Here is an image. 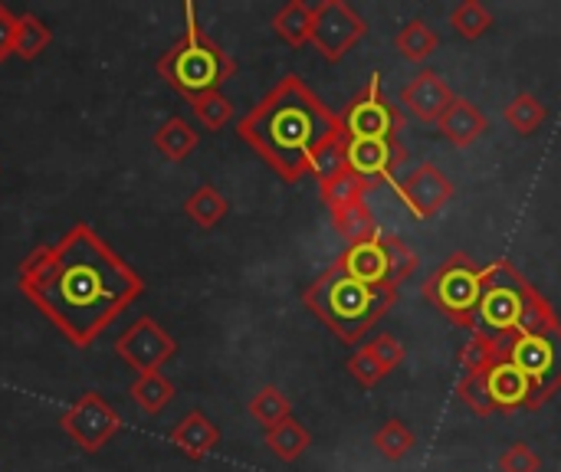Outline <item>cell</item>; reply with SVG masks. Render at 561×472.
I'll return each mask as SVG.
<instances>
[{
  "label": "cell",
  "mask_w": 561,
  "mask_h": 472,
  "mask_svg": "<svg viewBox=\"0 0 561 472\" xmlns=\"http://www.w3.org/2000/svg\"><path fill=\"white\" fill-rule=\"evenodd\" d=\"M16 283L39 315L82 352L145 292V279L89 223H76L53 246H36L20 263Z\"/></svg>",
  "instance_id": "6da1fadb"
},
{
  "label": "cell",
  "mask_w": 561,
  "mask_h": 472,
  "mask_svg": "<svg viewBox=\"0 0 561 472\" xmlns=\"http://www.w3.org/2000/svg\"><path fill=\"white\" fill-rule=\"evenodd\" d=\"M237 135L286 184H299L316 171L319 154L345 138V128L342 118L289 72L237 122Z\"/></svg>",
  "instance_id": "7a4b0ae2"
},
{
  "label": "cell",
  "mask_w": 561,
  "mask_h": 472,
  "mask_svg": "<svg viewBox=\"0 0 561 472\" xmlns=\"http://www.w3.org/2000/svg\"><path fill=\"white\" fill-rule=\"evenodd\" d=\"M552 322H559L552 302L513 263L496 260L483 266V296L470 325L477 342H486L500 352L510 338L546 329Z\"/></svg>",
  "instance_id": "3957f363"
},
{
  "label": "cell",
  "mask_w": 561,
  "mask_h": 472,
  "mask_svg": "<svg viewBox=\"0 0 561 472\" xmlns=\"http://www.w3.org/2000/svg\"><path fill=\"white\" fill-rule=\"evenodd\" d=\"M302 302L342 345H358L391 312V306L398 302V289L368 286L355 279L342 266V260H335L309 283Z\"/></svg>",
  "instance_id": "277c9868"
},
{
  "label": "cell",
  "mask_w": 561,
  "mask_h": 472,
  "mask_svg": "<svg viewBox=\"0 0 561 472\" xmlns=\"http://www.w3.org/2000/svg\"><path fill=\"white\" fill-rule=\"evenodd\" d=\"M184 36L158 59V72L178 95L194 102L201 95L220 92V85L237 76V59L201 30L194 3L184 7Z\"/></svg>",
  "instance_id": "5b68a950"
},
{
  "label": "cell",
  "mask_w": 561,
  "mask_h": 472,
  "mask_svg": "<svg viewBox=\"0 0 561 472\" xmlns=\"http://www.w3.org/2000/svg\"><path fill=\"white\" fill-rule=\"evenodd\" d=\"M457 394L477 417L516 414V411H529L533 404V384L519 368H513L500 355L473 371H463Z\"/></svg>",
  "instance_id": "8992f818"
},
{
  "label": "cell",
  "mask_w": 561,
  "mask_h": 472,
  "mask_svg": "<svg viewBox=\"0 0 561 472\" xmlns=\"http://www.w3.org/2000/svg\"><path fill=\"white\" fill-rule=\"evenodd\" d=\"M496 355L506 358L513 368H519L533 384L529 411L546 407L561 391V322L510 338Z\"/></svg>",
  "instance_id": "52a82bcc"
},
{
  "label": "cell",
  "mask_w": 561,
  "mask_h": 472,
  "mask_svg": "<svg viewBox=\"0 0 561 472\" xmlns=\"http://www.w3.org/2000/svg\"><path fill=\"white\" fill-rule=\"evenodd\" d=\"M483 296V266L470 253H454L447 263L437 266V273L424 283V299L447 315V322L470 332L477 306Z\"/></svg>",
  "instance_id": "ba28073f"
},
{
  "label": "cell",
  "mask_w": 561,
  "mask_h": 472,
  "mask_svg": "<svg viewBox=\"0 0 561 472\" xmlns=\"http://www.w3.org/2000/svg\"><path fill=\"white\" fill-rule=\"evenodd\" d=\"M339 260L355 279L368 286H388V289H398L401 283H408L421 263L417 253L391 233H378L368 243L348 246Z\"/></svg>",
  "instance_id": "9c48e42d"
},
{
  "label": "cell",
  "mask_w": 561,
  "mask_h": 472,
  "mask_svg": "<svg viewBox=\"0 0 561 472\" xmlns=\"http://www.w3.org/2000/svg\"><path fill=\"white\" fill-rule=\"evenodd\" d=\"M368 33V20L345 0L312 3V36L309 43L325 62H342Z\"/></svg>",
  "instance_id": "30bf717a"
},
{
  "label": "cell",
  "mask_w": 561,
  "mask_h": 472,
  "mask_svg": "<svg viewBox=\"0 0 561 472\" xmlns=\"http://www.w3.org/2000/svg\"><path fill=\"white\" fill-rule=\"evenodd\" d=\"M345 138H398L404 131V112L391 105L381 85V72H371L365 89L342 108Z\"/></svg>",
  "instance_id": "8fae6325"
},
{
  "label": "cell",
  "mask_w": 561,
  "mask_h": 472,
  "mask_svg": "<svg viewBox=\"0 0 561 472\" xmlns=\"http://www.w3.org/2000/svg\"><path fill=\"white\" fill-rule=\"evenodd\" d=\"M66 437L82 450V453H99L108 447V440L122 430L118 411L102 398V394H82L62 417H59Z\"/></svg>",
  "instance_id": "7c38bea8"
},
{
  "label": "cell",
  "mask_w": 561,
  "mask_h": 472,
  "mask_svg": "<svg viewBox=\"0 0 561 472\" xmlns=\"http://www.w3.org/2000/svg\"><path fill=\"white\" fill-rule=\"evenodd\" d=\"M178 352V342L148 315H141L138 322H131L118 342H115V355L135 371V375H151L161 371L164 361H171Z\"/></svg>",
  "instance_id": "4fadbf2b"
},
{
  "label": "cell",
  "mask_w": 561,
  "mask_h": 472,
  "mask_svg": "<svg viewBox=\"0 0 561 472\" xmlns=\"http://www.w3.org/2000/svg\"><path fill=\"white\" fill-rule=\"evenodd\" d=\"M345 158L348 168L375 187L378 181H398V168L408 161V148L401 138H345Z\"/></svg>",
  "instance_id": "5bb4252c"
},
{
  "label": "cell",
  "mask_w": 561,
  "mask_h": 472,
  "mask_svg": "<svg viewBox=\"0 0 561 472\" xmlns=\"http://www.w3.org/2000/svg\"><path fill=\"white\" fill-rule=\"evenodd\" d=\"M394 194L408 204V210L417 220H431V217H437L450 204L454 181L434 161H424L408 177H398L394 181Z\"/></svg>",
  "instance_id": "9a60e30c"
},
{
  "label": "cell",
  "mask_w": 561,
  "mask_h": 472,
  "mask_svg": "<svg viewBox=\"0 0 561 472\" xmlns=\"http://www.w3.org/2000/svg\"><path fill=\"white\" fill-rule=\"evenodd\" d=\"M454 92H450V85L434 72V69H421L404 89H401V105L408 108V112H414L421 122H440L444 118V112L454 105Z\"/></svg>",
  "instance_id": "2e32d148"
},
{
  "label": "cell",
  "mask_w": 561,
  "mask_h": 472,
  "mask_svg": "<svg viewBox=\"0 0 561 472\" xmlns=\"http://www.w3.org/2000/svg\"><path fill=\"white\" fill-rule=\"evenodd\" d=\"M168 440L191 463H201V460H207L220 447V430H217V424L204 411H191V414L181 417V424L171 427Z\"/></svg>",
  "instance_id": "e0dca14e"
},
{
  "label": "cell",
  "mask_w": 561,
  "mask_h": 472,
  "mask_svg": "<svg viewBox=\"0 0 561 472\" xmlns=\"http://www.w3.org/2000/svg\"><path fill=\"white\" fill-rule=\"evenodd\" d=\"M437 128L444 131V138L454 148H470L483 131H490V118L470 102V99H454V105L444 112V118L437 122Z\"/></svg>",
  "instance_id": "ac0fdd59"
},
{
  "label": "cell",
  "mask_w": 561,
  "mask_h": 472,
  "mask_svg": "<svg viewBox=\"0 0 561 472\" xmlns=\"http://www.w3.org/2000/svg\"><path fill=\"white\" fill-rule=\"evenodd\" d=\"M368 191H371V184L365 177H358L352 168H342L339 174L319 181V197H322L329 214H339V210H348L355 204H365Z\"/></svg>",
  "instance_id": "d6986e66"
},
{
  "label": "cell",
  "mask_w": 561,
  "mask_h": 472,
  "mask_svg": "<svg viewBox=\"0 0 561 472\" xmlns=\"http://www.w3.org/2000/svg\"><path fill=\"white\" fill-rule=\"evenodd\" d=\"M394 46H398V53H401L408 62H427V59L437 53L440 36H437V30L427 26L421 16H414V20H408V23L398 30Z\"/></svg>",
  "instance_id": "ffe728a7"
},
{
  "label": "cell",
  "mask_w": 561,
  "mask_h": 472,
  "mask_svg": "<svg viewBox=\"0 0 561 472\" xmlns=\"http://www.w3.org/2000/svg\"><path fill=\"white\" fill-rule=\"evenodd\" d=\"M154 148L168 158V161H184L194 148H197V131L187 118L171 115L161 122V128L154 131Z\"/></svg>",
  "instance_id": "44dd1931"
},
{
  "label": "cell",
  "mask_w": 561,
  "mask_h": 472,
  "mask_svg": "<svg viewBox=\"0 0 561 472\" xmlns=\"http://www.w3.org/2000/svg\"><path fill=\"white\" fill-rule=\"evenodd\" d=\"M266 447H270V453H273L276 460L296 463V460L312 447V434H309L296 417H289V421H283L279 427L266 430Z\"/></svg>",
  "instance_id": "7402d4cb"
},
{
  "label": "cell",
  "mask_w": 561,
  "mask_h": 472,
  "mask_svg": "<svg viewBox=\"0 0 561 472\" xmlns=\"http://www.w3.org/2000/svg\"><path fill=\"white\" fill-rule=\"evenodd\" d=\"M273 30L279 33V39H286L293 49L306 46L312 36V3L306 0H289L276 16H273Z\"/></svg>",
  "instance_id": "603a6c76"
},
{
  "label": "cell",
  "mask_w": 561,
  "mask_h": 472,
  "mask_svg": "<svg viewBox=\"0 0 561 472\" xmlns=\"http://www.w3.org/2000/svg\"><path fill=\"white\" fill-rule=\"evenodd\" d=\"M230 204L227 197L214 187V184H201L187 200H184V214L201 227V230H214L224 217H227Z\"/></svg>",
  "instance_id": "cb8c5ba5"
},
{
  "label": "cell",
  "mask_w": 561,
  "mask_h": 472,
  "mask_svg": "<svg viewBox=\"0 0 561 472\" xmlns=\"http://www.w3.org/2000/svg\"><path fill=\"white\" fill-rule=\"evenodd\" d=\"M128 394L148 417H158L174 401V384L161 371H151V375H138L135 384L128 388Z\"/></svg>",
  "instance_id": "d4e9b609"
},
{
  "label": "cell",
  "mask_w": 561,
  "mask_h": 472,
  "mask_svg": "<svg viewBox=\"0 0 561 472\" xmlns=\"http://www.w3.org/2000/svg\"><path fill=\"white\" fill-rule=\"evenodd\" d=\"M332 227H335V233H339L348 246L368 243V240H375V237L381 233L378 223H375V214L368 210V204H355V207H348V210L332 214Z\"/></svg>",
  "instance_id": "484cf974"
},
{
  "label": "cell",
  "mask_w": 561,
  "mask_h": 472,
  "mask_svg": "<svg viewBox=\"0 0 561 472\" xmlns=\"http://www.w3.org/2000/svg\"><path fill=\"white\" fill-rule=\"evenodd\" d=\"M49 43H53V33H49V26H46L36 13L16 16V39H13V56H16V59L33 62Z\"/></svg>",
  "instance_id": "4316f807"
},
{
  "label": "cell",
  "mask_w": 561,
  "mask_h": 472,
  "mask_svg": "<svg viewBox=\"0 0 561 472\" xmlns=\"http://www.w3.org/2000/svg\"><path fill=\"white\" fill-rule=\"evenodd\" d=\"M503 118H506V125H510L513 131H519V135H536V131L546 125L549 108H546L542 99H536L533 92H519V95L506 105Z\"/></svg>",
  "instance_id": "83f0119b"
},
{
  "label": "cell",
  "mask_w": 561,
  "mask_h": 472,
  "mask_svg": "<svg viewBox=\"0 0 561 472\" xmlns=\"http://www.w3.org/2000/svg\"><path fill=\"white\" fill-rule=\"evenodd\" d=\"M250 417L263 427V430H273V427H279L283 421H289L293 417V404H289V398L279 391V388H263V391H256L253 394V401H250Z\"/></svg>",
  "instance_id": "f1b7e54d"
},
{
  "label": "cell",
  "mask_w": 561,
  "mask_h": 472,
  "mask_svg": "<svg viewBox=\"0 0 561 472\" xmlns=\"http://www.w3.org/2000/svg\"><path fill=\"white\" fill-rule=\"evenodd\" d=\"M375 447H378V453H381L385 460L398 463V460H404V457L417 447V437H414V430L404 427L401 421H385V424L375 430Z\"/></svg>",
  "instance_id": "f546056e"
},
{
  "label": "cell",
  "mask_w": 561,
  "mask_h": 472,
  "mask_svg": "<svg viewBox=\"0 0 561 472\" xmlns=\"http://www.w3.org/2000/svg\"><path fill=\"white\" fill-rule=\"evenodd\" d=\"M450 23H454V30H457L463 39H480L483 33H490L493 13H490L480 0H463V3L454 7Z\"/></svg>",
  "instance_id": "4dcf8cb0"
},
{
  "label": "cell",
  "mask_w": 561,
  "mask_h": 472,
  "mask_svg": "<svg viewBox=\"0 0 561 472\" xmlns=\"http://www.w3.org/2000/svg\"><path fill=\"white\" fill-rule=\"evenodd\" d=\"M194 118L207 128V131H220L230 118H233V102L224 92H210L191 102Z\"/></svg>",
  "instance_id": "1f68e13d"
},
{
  "label": "cell",
  "mask_w": 561,
  "mask_h": 472,
  "mask_svg": "<svg viewBox=\"0 0 561 472\" xmlns=\"http://www.w3.org/2000/svg\"><path fill=\"white\" fill-rule=\"evenodd\" d=\"M365 345H368V352L375 355V361L385 368V375H394V371L404 365V358H408L404 342H398V338L388 335V332H381L378 338H371V342H365Z\"/></svg>",
  "instance_id": "d6a6232c"
},
{
  "label": "cell",
  "mask_w": 561,
  "mask_h": 472,
  "mask_svg": "<svg viewBox=\"0 0 561 472\" xmlns=\"http://www.w3.org/2000/svg\"><path fill=\"white\" fill-rule=\"evenodd\" d=\"M345 368H348V375L362 384V388H378L388 375H385V368L375 361V355L368 352V345H362L348 361H345Z\"/></svg>",
  "instance_id": "836d02e7"
},
{
  "label": "cell",
  "mask_w": 561,
  "mask_h": 472,
  "mask_svg": "<svg viewBox=\"0 0 561 472\" xmlns=\"http://www.w3.org/2000/svg\"><path fill=\"white\" fill-rule=\"evenodd\" d=\"M500 472H542V460L529 444H513L500 457Z\"/></svg>",
  "instance_id": "e575fe53"
},
{
  "label": "cell",
  "mask_w": 561,
  "mask_h": 472,
  "mask_svg": "<svg viewBox=\"0 0 561 472\" xmlns=\"http://www.w3.org/2000/svg\"><path fill=\"white\" fill-rule=\"evenodd\" d=\"M13 39H16V13L0 3V62L13 56Z\"/></svg>",
  "instance_id": "d590c367"
}]
</instances>
